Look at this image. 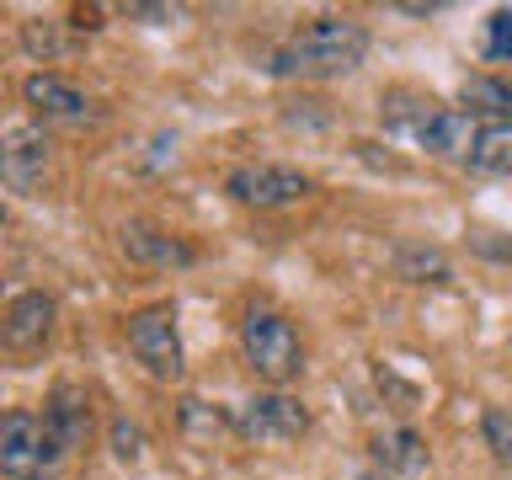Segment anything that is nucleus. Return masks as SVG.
<instances>
[{
	"label": "nucleus",
	"instance_id": "0eeeda50",
	"mask_svg": "<svg viewBox=\"0 0 512 480\" xmlns=\"http://www.w3.org/2000/svg\"><path fill=\"white\" fill-rule=\"evenodd\" d=\"M0 176L11 192H38L48 176V134L32 118H11L0 128Z\"/></svg>",
	"mask_w": 512,
	"mask_h": 480
},
{
	"label": "nucleus",
	"instance_id": "1a4fd4ad",
	"mask_svg": "<svg viewBox=\"0 0 512 480\" xmlns=\"http://www.w3.org/2000/svg\"><path fill=\"white\" fill-rule=\"evenodd\" d=\"M22 96H27V107L38 112V118H59V123H80V118L91 112L86 91H80L75 80L54 75V70H38V75H27Z\"/></svg>",
	"mask_w": 512,
	"mask_h": 480
},
{
	"label": "nucleus",
	"instance_id": "aec40b11",
	"mask_svg": "<svg viewBox=\"0 0 512 480\" xmlns=\"http://www.w3.org/2000/svg\"><path fill=\"white\" fill-rule=\"evenodd\" d=\"M475 251H480V256H491V262H507V267H512V235L480 230V235H475Z\"/></svg>",
	"mask_w": 512,
	"mask_h": 480
},
{
	"label": "nucleus",
	"instance_id": "423d86ee",
	"mask_svg": "<svg viewBox=\"0 0 512 480\" xmlns=\"http://www.w3.org/2000/svg\"><path fill=\"white\" fill-rule=\"evenodd\" d=\"M230 427L240 438H256V443H294L304 427H310V411H304V400L283 395V390H267V395H251L240 400Z\"/></svg>",
	"mask_w": 512,
	"mask_h": 480
},
{
	"label": "nucleus",
	"instance_id": "6e6552de",
	"mask_svg": "<svg viewBox=\"0 0 512 480\" xmlns=\"http://www.w3.org/2000/svg\"><path fill=\"white\" fill-rule=\"evenodd\" d=\"M48 331H54V299L48 294H16L6 304V315H0V347L16 352V358H27V352H38L48 342Z\"/></svg>",
	"mask_w": 512,
	"mask_h": 480
},
{
	"label": "nucleus",
	"instance_id": "9b49d317",
	"mask_svg": "<svg viewBox=\"0 0 512 480\" xmlns=\"http://www.w3.org/2000/svg\"><path fill=\"white\" fill-rule=\"evenodd\" d=\"M123 251L144 267H187L192 256H198L182 235H166V230H155V224H123Z\"/></svg>",
	"mask_w": 512,
	"mask_h": 480
},
{
	"label": "nucleus",
	"instance_id": "ddd939ff",
	"mask_svg": "<svg viewBox=\"0 0 512 480\" xmlns=\"http://www.w3.org/2000/svg\"><path fill=\"white\" fill-rule=\"evenodd\" d=\"M374 459H379V475H422L427 470V443H422V432H411V427H390V432H379L374 438Z\"/></svg>",
	"mask_w": 512,
	"mask_h": 480
},
{
	"label": "nucleus",
	"instance_id": "7ed1b4c3",
	"mask_svg": "<svg viewBox=\"0 0 512 480\" xmlns=\"http://www.w3.org/2000/svg\"><path fill=\"white\" fill-rule=\"evenodd\" d=\"M240 347H246L251 374L267 384H288L304 374V342H299L294 320L278 310H251L240 320Z\"/></svg>",
	"mask_w": 512,
	"mask_h": 480
},
{
	"label": "nucleus",
	"instance_id": "f8f14e48",
	"mask_svg": "<svg viewBox=\"0 0 512 480\" xmlns=\"http://www.w3.org/2000/svg\"><path fill=\"white\" fill-rule=\"evenodd\" d=\"M43 422L54 427V438L64 448H80V443H86V432H91V400H86V390L59 384V390L48 395V406H43Z\"/></svg>",
	"mask_w": 512,
	"mask_h": 480
},
{
	"label": "nucleus",
	"instance_id": "39448f33",
	"mask_svg": "<svg viewBox=\"0 0 512 480\" xmlns=\"http://www.w3.org/2000/svg\"><path fill=\"white\" fill-rule=\"evenodd\" d=\"M224 192L246 208H288L310 192V176L294 166H272V160H246L224 176Z\"/></svg>",
	"mask_w": 512,
	"mask_h": 480
},
{
	"label": "nucleus",
	"instance_id": "4be33fe9",
	"mask_svg": "<svg viewBox=\"0 0 512 480\" xmlns=\"http://www.w3.org/2000/svg\"><path fill=\"white\" fill-rule=\"evenodd\" d=\"M0 224H6V208H0Z\"/></svg>",
	"mask_w": 512,
	"mask_h": 480
},
{
	"label": "nucleus",
	"instance_id": "20e7f679",
	"mask_svg": "<svg viewBox=\"0 0 512 480\" xmlns=\"http://www.w3.org/2000/svg\"><path fill=\"white\" fill-rule=\"evenodd\" d=\"M128 347L155 379H182V331H176L171 304H150V310L128 315Z\"/></svg>",
	"mask_w": 512,
	"mask_h": 480
},
{
	"label": "nucleus",
	"instance_id": "dca6fc26",
	"mask_svg": "<svg viewBox=\"0 0 512 480\" xmlns=\"http://www.w3.org/2000/svg\"><path fill=\"white\" fill-rule=\"evenodd\" d=\"M400 278H411V283H448V262H443V251L406 246V251H400Z\"/></svg>",
	"mask_w": 512,
	"mask_h": 480
},
{
	"label": "nucleus",
	"instance_id": "4468645a",
	"mask_svg": "<svg viewBox=\"0 0 512 480\" xmlns=\"http://www.w3.org/2000/svg\"><path fill=\"white\" fill-rule=\"evenodd\" d=\"M464 166L480 176H507L512 171V123H486L475 128V144L464 155Z\"/></svg>",
	"mask_w": 512,
	"mask_h": 480
},
{
	"label": "nucleus",
	"instance_id": "f03ea898",
	"mask_svg": "<svg viewBox=\"0 0 512 480\" xmlns=\"http://www.w3.org/2000/svg\"><path fill=\"white\" fill-rule=\"evenodd\" d=\"M64 448L54 427L32 411H0V475L11 480H54L64 464Z\"/></svg>",
	"mask_w": 512,
	"mask_h": 480
},
{
	"label": "nucleus",
	"instance_id": "9d476101",
	"mask_svg": "<svg viewBox=\"0 0 512 480\" xmlns=\"http://www.w3.org/2000/svg\"><path fill=\"white\" fill-rule=\"evenodd\" d=\"M411 139L422 144L427 155H438V160H464L470 144H475V118L459 112V107H432Z\"/></svg>",
	"mask_w": 512,
	"mask_h": 480
},
{
	"label": "nucleus",
	"instance_id": "f257e3e1",
	"mask_svg": "<svg viewBox=\"0 0 512 480\" xmlns=\"http://www.w3.org/2000/svg\"><path fill=\"white\" fill-rule=\"evenodd\" d=\"M368 59V27L352 16H315L299 32H288L272 54V75L299 80H342Z\"/></svg>",
	"mask_w": 512,
	"mask_h": 480
},
{
	"label": "nucleus",
	"instance_id": "f3484780",
	"mask_svg": "<svg viewBox=\"0 0 512 480\" xmlns=\"http://www.w3.org/2000/svg\"><path fill=\"white\" fill-rule=\"evenodd\" d=\"M480 438H486V448L502 464H512V411H502V406L480 411Z\"/></svg>",
	"mask_w": 512,
	"mask_h": 480
},
{
	"label": "nucleus",
	"instance_id": "412c9836",
	"mask_svg": "<svg viewBox=\"0 0 512 480\" xmlns=\"http://www.w3.org/2000/svg\"><path fill=\"white\" fill-rule=\"evenodd\" d=\"M358 480H390V475H379V470H374V475H358Z\"/></svg>",
	"mask_w": 512,
	"mask_h": 480
},
{
	"label": "nucleus",
	"instance_id": "a211bd4d",
	"mask_svg": "<svg viewBox=\"0 0 512 480\" xmlns=\"http://www.w3.org/2000/svg\"><path fill=\"white\" fill-rule=\"evenodd\" d=\"M486 59L491 64L512 59V11H491L486 16Z\"/></svg>",
	"mask_w": 512,
	"mask_h": 480
},
{
	"label": "nucleus",
	"instance_id": "6ab92c4d",
	"mask_svg": "<svg viewBox=\"0 0 512 480\" xmlns=\"http://www.w3.org/2000/svg\"><path fill=\"white\" fill-rule=\"evenodd\" d=\"M112 459L118 464H139L144 459V432L134 422H112Z\"/></svg>",
	"mask_w": 512,
	"mask_h": 480
},
{
	"label": "nucleus",
	"instance_id": "2eb2a0df",
	"mask_svg": "<svg viewBox=\"0 0 512 480\" xmlns=\"http://www.w3.org/2000/svg\"><path fill=\"white\" fill-rule=\"evenodd\" d=\"M459 102L470 107V118L480 112V118H491V123H512V86L502 75H470L459 86Z\"/></svg>",
	"mask_w": 512,
	"mask_h": 480
}]
</instances>
